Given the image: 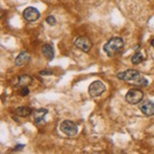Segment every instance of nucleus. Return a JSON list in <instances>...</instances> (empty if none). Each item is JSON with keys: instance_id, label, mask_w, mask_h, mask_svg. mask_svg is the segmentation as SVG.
<instances>
[{"instance_id": "20e7f679", "label": "nucleus", "mask_w": 154, "mask_h": 154, "mask_svg": "<svg viewBox=\"0 0 154 154\" xmlns=\"http://www.w3.org/2000/svg\"><path fill=\"white\" fill-rule=\"evenodd\" d=\"M60 130L67 136L72 137V136H75L78 133V127H77L76 124L73 123L72 121L66 120L62 122V124L60 125Z\"/></svg>"}, {"instance_id": "f257e3e1", "label": "nucleus", "mask_w": 154, "mask_h": 154, "mask_svg": "<svg viewBox=\"0 0 154 154\" xmlns=\"http://www.w3.org/2000/svg\"><path fill=\"white\" fill-rule=\"evenodd\" d=\"M117 78L139 87H146L149 85V80L141 75V73L136 69H128L117 73Z\"/></svg>"}, {"instance_id": "0eeeda50", "label": "nucleus", "mask_w": 154, "mask_h": 154, "mask_svg": "<svg viewBox=\"0 0 154 154\" xmlns=\"http://www.w3.org/2000/svg\"><path fill=\"white\" fill-rule=\"evenodd\" d=\"M23 17L28 22H33L36 21L40 17L39 11L34 7H28L23 11Z\"/></svg>"}, {"instance_id": "f8f14e48", "label": "nucleus", "mask_w": 154, "mask_h": 154, "mask_svg": "<svg viewBox=\"0 0 154 154\" xmlns=\"http://www.w3.org/2000/svg\"><path fill=\"white\" fill-rule=\"evenodd\" d=\"M42 52L44 56L48 59V60L51 61L54 58V49H53L52 45L51 44H45L42 47Z\"/></svg>"}, {"instance_id": "a211bd4d", "label": "nucleus", "mask_w": 154, "mask_h": 154, "mask_svg": "<svg viewBox=\"0 0 154 154\" xmlns=\"http://www.w3.org/2000/svg\"><path fill=\"white\" fill-rule=\"evenodd\" d=\"M25 146V145H19V144H17L16 146H15V147H14V151H17V150H19V149H23V147Z\"/></svg>"}, {"instance_id": "6e6552de", "label": "nucleus", "mask_w": 154, "mask_h": 154, "mask_svg": "<svg viewBox=\"0 0 154 154\" xmlns=\"http://www.w3.org/2000/svg\"><path fill=\"white\" fill-rule=\"evenodd\" d=\"M139 109L142 111V113H144L146 116H153L154 115V103L147 100L142 103L139 106Z\"/></svg>"}, {"instance_id": "9b49d317", "label": "nucleus", "mask_w": 154, "mask_h": 154, "mask_svg": "<svg viewBox=\"0 0 154 154\" xmlns=\"http://www.w3.org/2000/svg\"><path fill=\"white\" fill-rule=\"evenodd\" d=\"M29 59H31V57H29V53L27 51H22L15 58V65L18 67L25 66L26 64L29 62Z\"/></svg>"}, {"instance_id": "dca6fc26", "label": "nucleus", "mask_w": 154, "mask_h": 154, "mask_svg": "<svg viewBox=\"0 0 154 154\" xmlns=\"http://www.w3.org/2000/svg\"><path fill=\"white\" fill-rule=\"evenodd\" d=\"M29 90L28 87H23V88H21L20 94H21L22 96H27V95H29Z\"/></svg>"}, {"instance_id": "6ab92c4d", "label": "nucleus", "mask_w": 154, "mask_h": 154, "mask_svg": "<svg viewBox=\"0 0 154 154\" xmlns=\"http://www.w3.org/2000/svg\"><path fill=\"white\" fill-rule=\"evenodd\" d=\"M151 46L154 48V39H152V40H151Z\"/></svg>"}, {"instance_id": "2eb2a0df", "label": "nucleus", "mask_w": 154, "mask_h": 154, "mask_svg": "<svg viewBox=\"0 0 154 154\" xmlns=\"http://www.w3.org/2000/svg\"><path fill=\"white\" fill-rule=\"evenodd\" d=\"M46 22L51 26H54L56 24V19H55V17L53 15H50V16H48L46 18Z\"/></svg>"}, {"instance_id": "1a4fd4ad", "label": "nucleus", "mask_w": 154, "mask_h": 154, "mask_svg": "<svg viewBox=\"0 0 154 154\" xmlns=\"http://www.w3.org/2000/svg\"><path fill=\"white\" fill-rule=\"evenodd\" d=\"M48 109H36L32 112L33 114V119L35 121V123L37 125H42V124H45V116L48 113Z\"/></svg>"}, {"instance_id": "39448f33", "label": "nucleus", "mask_w": 154, "mask_h": 154, "mask_svg": "<svg viewBox=\"0 0 154 154\" xmlns=\"http://www.w3.org/2000/svg\"><path fill=\"white\" fill-rule=\"evenodd\" d=\"M105 91H106V86L104 85V83L100 80H96L92 82L90 85V87H88V93H90V95L93 98L100 96Z\"/></svg>"}, {"instance_id": "f03ea898", "label": "nucleus", "mask_w": 154, "mask_h": 154, "mask_svg": "<svg viewBox=\"0 0 154 154\" xmlns=\"http://www.w3.org/2000/svg\"><path fill=\"white\" fill-rule=\"evenodd\" d=\"M123 47H124V40L121 37L114 36L106 42V44L104 46L103 50L105 51V52H106L108 56L110 57L118 51L123 49Z\"/></svg>"}, {"instance_id": "4468645a", "label": "nucleus", "mask_w": 154, "mask_h": 154, "mask_svg": "<svg viewBox=\"0 0 154 154\" xmlns=\"http://www.w3.org/2000/svg\"><path fill=\"white\" fill-rule=\"evenodd\" d=\"M143 61H144V56H143V54H142V52H140V51H137L131 57V63L133 65H138Z\"/></svg>"}, {"instance_id": "423d86ee", "label": "nucleus", "mask_w": 154, "mask_h": 154, "mask_svg": "<svg viewBox=\"0 0 154 154\" xmlns=\"http://www.w3.org/2000/svg\"><path fill=\"white\" fill-rule=\"evenodd\" d=\"M74 46L82 51L88 52L92 48V42L87 36H80L74 41Z\"/></svg>"}, {"instance_id": "9d476101", "label": "nucleus", "mask_w": 154, "mask_h": 154, "mask_svg": "<svg viewBox=\"0 0 154 154\" xmlns=\"http://www.w3.org/2000/svg\"><path fill=\"white\" fill-rule=\"evenodd\" d=\"M32 83V77L28 74H23L18 77V80L15 84L16 88H23V87H28Z\"/></svg>"}, {"instance_id": "ddd939ff", "label": "nucleus", "mask_w": 154, "mask_h": 154, "mask_svg": "<svg viewBox=\"0 0 154 154\" xmlns=\"http://www.w3.org/2000/svg\"><path fill=\"white\" fill-rule=\"evenodd\" d=\"M32 112H33V110L31 108H29V106H19V108H17L16 110H15L16 115L19 116V117H28L31 114H32Z\"/></svg>"}, {"instance_id": "f3484780", "label": "nucleus", "mask_w": 154, "mask_h": 154, "mask_svg": "<svg viewBox=\"0 0 154 154\" xmlns=\"http://www.w3.org/2000/svg\"><path fill=\"white\" fill-rule=\"evenodd\" d=\"M40 75H45V76H50L51 74H53L52 70H42V72H39Z\"/></svg>"}, {"instance_id": "7ed1b4c3", "label": "nucleus", "mask_w": 154, "mask_h": 154, "mask_svg": "<svg viewBox=\"0 0 154 154\" xmlns=\"http://www.w3.org/2000/svg\"><path fill=\"white\" fill-rule=\"evenodd\" d=\"M144 98V92L139 88H131L126 94V101L128 104H139Z\"/></svg>"}]
</instances>
